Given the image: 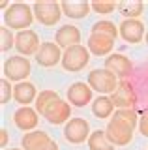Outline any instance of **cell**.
<instances>
[{"instance_id": "cell-23", "label": "cell", "mask_w": 148, "mask_h": 150, "mask_svg": "<svg viewBox=\"0 0 148 150\" xmlns=\"http://www.w3.org/2000/svg\"><path fill=\"white\" fill-rule=\"evenodd\" d=\"M116 9L120 11V15H124V19H137L144 9V4L139 0H124V2H118Z\"/></svg>"}, {"instance_id": "cell-15", "label": "cell", "mask_w": 148, "mask_h": 150, "mask_svg": "<svg viewBox=\"0 0 148 150\" xmlns=\"http://www.w3.org/2000/svg\"><path fill=\"white\" fill-rule=\"evenodd\" d=\"M38 111L36 109H32V107H28V105H25V107H19L15 112H13V122H15V126L19 129H23V131H34L36 129V126H38V122H39V118H38Z\"/></svg>"}, {"instance_id": "cell-21", "label": "cell", "mask_w": 148, "mask_h": 150, "mask_svg": "<svg viewBox=\"0 0 148 150\" xmlns=\"http://www.w3.org/2000/svg\"><path fill=\"white\" fill-rule=\"evenodd\" d=\"M92 112H94V116H98V118H109V116H113L114 112V103L111 100V96H98L94 101H92Z\"/></svg>"}, {"instance_id": "cell-14", "label": "cell", "mask_w": 148, "mask_h": 150, "mask_svg": "<svg viewBox=\"0 0 148 150\" xmlns=\"http://www.w3.org/2000/svg\"><path fill=\"white\" fill-rule=\"evenodd\" d=\"M92 88H90V84H86V83H82V81H77V83H73V84H69V88H68V101L71 103V105H75V107H85V105H88V103L92 101Z\"/></svg>"}, {"instance_id": "cell-13", "label": "cell", "mask_w": 148, "mask_h": 150, "mask_svg": "<svg viewBox=\"0 0 148 150\" xmlns=\"http://www.w3.org/2000/svg\"><path fill=\"white\" fill-rule=\"evenodd\" d=\"M105 68H107L109 71H113L118 79H122V81H124L126 77H129V75H131V71H133L131 60H129L128 56H124L122 53L109 54L107 60H105Z\"/></svg>"}, {"instance_id": "cell-2", "label": "cell", "mask_w": 148, "mask_h": 150, "mask_svg": "<svg viewBox=\"0 0 148 150\" xmlns=\"http://www.w3.org/2000/svg\"><path fill=\"white\" fill-rule=\"evenodd\" d=\"M34 9L32 6L25 2H13L10 4V8L4 11V26L11 28V30H25L32 25L34 21Z\"/></svg>"}, {"instance_id": "cell-27", "label": "cell", "mask_w": 148, "mask_h": 150, "mask_svg": "<svg viewBox=\"0 0 148 150\" xmlns=\"http://www.w3.org/2000/svg\"><path fill=\"white\" fill-rule=\"evenodd\" d=\"M11 98H13V86L10 84V81H8L6 77L0 79V103L6 105Z\"/></svg>"}, {"instance_id": "cell-20", "label": "cell", "mask_w": 148, "mask_h": 150, "mask_svg": "<svg viewBox=\"0 0 148 150\" xmlns=\"http://www.w3.org/2000/svg\"><path fill=\"white\" fill-rule=\"evenodd\" d=\"M60 6H62L64 15L69 17V19H82V17L88 15L90 9H92V4L86 2V0L85 2H69V0H66Z\"/></svg>"}, {"instance_id": "cell-17", "label": "cell", "mask_w": 148, "mask_h": 150, "mask_svg": "<svg viewBox=\"0 0 148 150\" xmlns=\"http://www.w3.org/2000/svg\"><path fill=\"white\" fill-rule=\"evenodd\" d=\"M51 143H53V139L49 137V133H45L41 129L28 131L21 139L23 150H47L51 146Z\"/></svg>"}, {"instance_id": "cell-33", "label": "cell", "mask_w": 148, "mask_h": 150, "mask_svg": "<svg viewBox=\"0 0 148 150\" xmlns=\"http://www.w3.org/2000/svg\"><path fill=\"white\" fill-rule=\"evenodd\" d=\"M10 150H23V148H10Z\"/></svg>"}, {"instance_id": "cell-12", "label": "cell", "mask_w": 148, "mask_h": 150, "mask_svg": "<svg viewBox=\"0 0 148 150\" xmlns=\"http://www.w3.org/2000/svg\"><path fill=\"white\" fill-rule=\"evenodd\" d=\"M118 32L124 41L128 43H139L146 34H144V25L139 19H124L118 26Z\"/></svg>"}, {"instance_id": "cell-24", "label": "cell", "mask_w": 148, "mask_h": 150, "mask_svg": "<svg viewBox=\"0 0 148 150\" xmlns=\"http://www.w3.org/2000/svg\"><path fill=\"white\" fill-rule=\"evenodd\" d=\"M56 100H60L56 90H41L38 94V100H36V111H38V115L43 116L45 109H47L53 101H56Z\"/></svg>"}, {"instance_id": "cell-16", "label": "cell", "mask_w": 148, "mask_h": 150, "mask_svg": "<svg viewBox=\"0 0 148 150\" xmlns=\"http://www.w3.org/2000/svg\"><path fill=\"white\" fill-rule=\"evenodd\" d=\"M88 51L90 54H96V56H105V54H111L114 49V38H111L107 34H92L88 36Z\"/></svg>"}, {"instance_id": "cell-11", "label": "cell", "mask_w": 148, "mask_h": 150, "mask_svg": "<svg viewBox=\"0 0 148 150\" xmlns=\"http://www.w3.org/2000/svg\"><path fill=\"white\" fill-rule=\"evenodd\" d=\"M62 49L53 43V41H45V43H41L38 54H36V62L39 66H43V68H53V66H56L58 62H62Z\"/></svg>"}, {"instance_id": "cell-9", "label": "cell", "mask_w": 148, "mask_h": 150, "mask_svg": "<svg viewBox=\"0 0 148 150\" xmlns=\"http://www.w3.org/2000/svg\"><path fill=\"white\" fill-rule=\"evenodd\" d=\"M111 100H113L114 107H118V109H133L137 105V94L131 84L124 79V81H120L114 94H111Z\"/></svg>"}, {"instance_id": "cell-30", "label": "cell", "mask_w": 148, "mask_h": 150, "mask_svg": "<svg viewBox=\"0 0 148 150\" xmlns=\"http://www.w3.org/2000/svg\"><path fill=\"white\" fill-rule=\"evenodd\" d=\"M0 135H2V137H0V146H6L8 144V129H0Z\"/></svg>"}, {"instance_id": "cell-28", "label": "cell", "mask_w": 148, "mask_h": 150, "mask_svg": "<svg viewBox=\"0 0 148 150\" xmlns=\"http://www.w3.org/2000/svg\"><path fill=\"white\" fill-rule=\"evenodd\" d=\"M116 8H118V4H114V2H92V9L96 13H99V15H107V13L114 11Z\"/></svg>"}, {"instance_id": "cell-5", "label": "cell", "mask_w": 148, "mask_h": 150, "mask_svg": "<svg viewBox=\"0 0 148 150\" xmlns=\"http://www.w3.org/2000/svg\"><path fill=\"white\" fill-rule=\"evenodd\" d=\"M90 62V51L85 45H73L64 51L62 54V68L66 71H81Z\"/></svg>"}, {"instance_id": "cell-26", "label": "cell", "mask_w": 148, "mask_h": 150, "mask_svg": "<svg viewBox=\"0 0 148 150\" xmlns=\"http://www.w3.org/2000/svg\"><path fill=\"white\" fill-rule=\"evenodd\" d=\"M11 47H15V36H13L11 28L8 26H0V51L6 53Z\"/></svg>"}, {"instance_id": "cell-32", "label": "cell", "mask_w": 148, "mask_h": 150, "mask_svg": "<svg viewBox=\"0 0 148 150\" xmlns=\"http://www.w3.org/2000/svg\"><path fill=\"white\" fill-rule=\"evenodd\" d=\"M144 40H146V45H148V30H146V36H144Z\"/></svg>"}, {"instance_id": "cell-8", "label": "cell", "mask_w": 148, "mask_h": 150, "mask_svg": "<svg viewBox=\"0 0 148 150\" xmlns=\"http://www.w3.org/2000/svg\"><path fill=\"white\" fill-rule=\"evenodd\" d=\"M39 36L34 30H21L15 36V49L19 51L21 56L38 54L39 51Z\"/></svg>"}, {"instance_id": "cell-29", "label": "cell", "mask_w": 148, "mask_h": 150, "mask_svg": "<svg viewBox=\"0 0 148 150\" xmlns=\"http://www.w3.org/2000/svg\"><path fill=\"white\" fill-rule=\"evenodd\" d=\"M139 131H141V135L148 137V107L142 111V116L139 120Z\"/></svg>"}, {"instance_id": "cell-18", "label": "cell", "mask_w": 148, "mask_h": 150, "mask_svg": "<svg viewBox=\"0 0 148 150\" xmlns=\"http://www.w3.org/2000/svg\"><path fill=\"white\" fill-rule=\"evenodd\" d=\"M54 41H56V45L60 47V49L64 47V51H66V49H69V47L81 43V30L77 26H73V25H64V26H60L56 30Z\"/></svg>"}, {"instance_id": "cell-1", "label": "cell", "mask_w": 148, "mask_h": 150, "mask_svg": "<svg viewBox=\"0 0 148 150\" xmlns=\"http://www.w3.org/2000/svg\"><path fill=\"white\" fill-rule=\"evenodd\" d=\"M139 120L141 118L135 109H116L105 128L107 139L114 146H126L131 143L135 128H139Z\"/></svg>"}, {"instance_id": "cell-31", "label": "cell", "mask_w": 148, "mask_h": 150, "mask_svg": "<svg viewBox=\"0 0 148 150\" xmlns=\"http://www.w3.org/2000/svg\"><path fill=\"white\" fill-rule=\"evenodd\" d=\"M47 150H60V148H58V144H56V141H53V143H51V146H49Z\"/></svg>"}, {"instance_id": "cell-6", "label": "cell", "mask_w": 148, "mask_h": 150, "mask_svg": "<svg viewBox=\"0 0 148 150\" xmlns=\"http://www.w3.org/2000/svg\"><path fill=\"white\" fill-rule=\"evenodd\" d=\"M34 17L38 19L43 26H53L60 21V17L64 15L62 6L58 2H36L34 6Z\"/></svg>"}, {"instance_id": "cell-7", "label": "cell", "mask_w": 148, "mask_h": 150, "mask_svg": "<svg viewBox=\"0 0 148 150\" xmlns=\"http://www.w3.org/2000/svg\"><path fill=\"white\" fill-rule=\"evenodd\" d=\"M64 137L71 144H81L90 137V126L86 118H71L64 128Z\"/></svg>"}, {"instance_id": "cell-3", "label": "cell", "mask_w": 148, "mask_h": 150, "mask_svg": "<svg viewBox=\"0 0 148 150\" xmlns=\"http://www.w3.org/2000/svg\"><path fill=\"white\" fill-rule=\"evenodd\" d=\"M88 84L92 90H96L99 96H109V94H114L120 81L116 75L113 71H109L107 68H98L88 73Z\"/></svg>"}, {"instance_id": "cell-10", "label": "cell", "mask_w": 148, "mask_h": 150, "mask_svg": "<svg viewBox=\"0 0 148 150\" xmlns=\"http://www.w3.org/2000/svg\"><path fill=\"white\" fill-rule=\"evenodd\" d=\"M45 120L49 122V124H64V122H69V116H71V105H69V101H64V100H56L53 101L51 105L45 109L43 112Z\"/></svg>"}, {"instance_id": "cell-22", "label": "cell", "mask_w": 148, "mask_h": 150, "mask_svg": "<svg viewBox=\"0 0 148 150\" xmlns=\"http://www.w3.org/2000/svg\"><path fill=\"white\" fill-rule=\"evenodd\" d=\"M88 148L90 150H114V144L107 139L105 129H96L88 137Z\"/></svg>"}, {"instance_id": "cell-19", "label": "cell", "mask_w": 148, "mask_h": 150, "mask_svg": "<svg viewBox=\"0 0 148 150\" xmlns=\"http://www.w3.org/2000/svg\"><path fill=\"white\" fill-rule=\"evenodd\" d=\"M13 100H15L19 105H30L32 101L38 100V90L36 86L28 81H23V83H17L13 86Z\"/></svg>"}, {"instance_id": "cell-25", "label": "cell", "mask_w": 148, "mask_h": 150, "mask_svg": "<svg viewBox=\"0 0 148 150\" xmlns=\"http://www.w3.org/2000/svg\"><path fill=\"white\" fill-rule=\"evenodd\" d=\"M92 32H94V34H107L111 38H114V40H116L118 34H120L118 26L114 25L113 21H109V19H101V21L94 23V25H92Z\"/></svg>"}, {"instance_id": "cell-4", "label": "cell", "mask_w": 148, "mask_h": 150, "mask_svg": "<svg viewBox=\"0 0 148 150\" xmlns=\"http://www.w3.org/2000/svg\"><path fill=\"white\" fill-rule=\"evenodd\" d=\"M2 69H4V77H6L8 81L23 83V81H26V77L30 75L32 66H30V60H26V56L15 54V56H10V58L4 60Z\"/></svg>"}]
</instances>
